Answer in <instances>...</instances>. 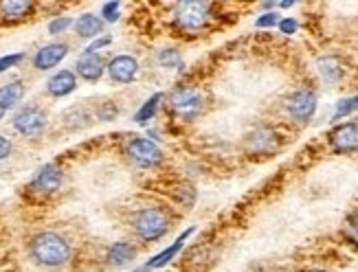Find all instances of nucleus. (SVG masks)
<instances>
[{"label":"nucleus","instance_id":"3","mask_svg":"<svg viewBox=\"0 0 358 272\" xmlns=\"http://www.w3.org/2000/svg\"><path fill=\"white\" fill-rule=\"evenodd\" d=\"M168 106L176 116H181L183 121H191L204 112L207 99H204V93L196 86H178L170 93Z\"/></svg>","mask_w":358,"mask_h":272},{"label":"nucleus","instance_id":"33","mask_svg":"<svg viewBox=\"0 0 358 272\" xmlns=\"http://www.w3.org/2000/svg\"><path fill=\"white\" fill-rule=\"evenodd\" d=\"M9 154H11V140L5 138V136H0V161H5Z\"/></svg>","mask_w":358,"mask_h":272},{"label":"nucleus","instance_id":"35","mask_svg":"<svg viewBox=\"0 0 358 272\" xmlns=\"http://www.w3.org/2000/svg\"><path fill=\"white\" fill-rule=\"evenodd\" d=\"M0 119H3V112H0Z\"/></svg>","mask_w":358,"mask_h":272},{"label":"nucleus","instance_id":"20","mask_svg":"<svg viewBox=\"0 0 358 272\" xmlns=\"http://www.w3.org/2000/svg\"><path fill=\"white\" fill-rule=\"evenodd\" d=\"M159 64L163 69H174V71H183L185 69V60L181 55V51H176V48H161L159 51V55H156Z\"/></svg>","mask_w":358,"mask_h":272},{"label":"nucleus","instance_id":"4","mask_svg":"<svg viewBox=\"0 0 358 272\" xmlns=\"http://www.w3.org/2000/svg\"><path fill=\"white\" fill-rule=\"evenodd\" d=\"M211 3H178L174 9V20L178 24V29L185 33H200L211 18Z\"/></svg>","mask_w":358,"mask_h":272},{"label":"nucleus","instance_id":"29","mask_svg":"<svg viewBox=\"0 0 358 272\" xmlns=\"http://www.w3.org/2000/svg\"><path fill=\"white\" fill-rule=\"evenodd\" d=\"M258 24L260 29H268V27H275V24H279V14H275V11H268V14L260 16L258 18Z\"/></svg>","mask_w":358,"mask_h":272},{"label":"nucleus","instance_id":"22","mask_svg":"<svg viewBox=\"0 0 358 272\" xmlns=\"http://www.w3.org/2000/svg\"><path fill=\"white\" fill-rule=\"evenodd\" d=\"M161 101H163V93L152 95V97L143 103V106H141V110L134 114V121H136V123H147V121H152V116L156 114Z\"/></svg>","mask_w":358,"mask_h":272},{"label":"nucleus","instance_id":"7","mask_svg":"<svg viewBox=\"0 0 358 272\" xmlns=\"http://www.w3.org/2000/svg\"><path fill=\"white\" fill-rule=\"evenodd\" d=\"M286 108H288V114H290L292 121L308 123L316 112V95L308 88L297 90V93L288 99Z\"/></svg>","mask_w":358,"mask_h":272},{"label":"nucleus","instance_id":"24","mask_svg":"<svg viewBox=\"0 0 358 272\" xmlns=\"http://www.w3.org/2000/svg\"><path fill=\"white\" fill-rule=\"evenodd\" d=\"M356 108H358V95H354V97H348V99H341V101L337 103L334 121H339V119H343V116L352 114V112H354Z\"/></svg>","mask_w":358,"mask_h":272},{"label":"nucleus","instance_id":"34","mask_svg":"<svg viewBox=\"0 0 358 272\" xmlns=\"http://www.w3.org/2000/svg\"><path fill=\"white\" fill-rule=\"evenodd\" d=\"M136 272H147V270H145V268H143V270H136Z\"/></svg>","mask_w":358,"mask_h":272},{"label":"nucleus","instance_id":"27","mask_svg":"<svg viewBox=\"0 0 358 272\" xmlns=\"http://www.w3.org/2000/svg\"><path fill=\"white\" fill-rule=\"evenodd\" d=\"M119 9H121V3H106L101 7V16H104L106 22H114L119 18Z\"/></svg>","mask_w":358,"mask_h":272},{"label":"nucleus","instance_id":"28","mask_svg":"<svg viewBox=\"0 0 358 272\" xmlns=\"http://www.w3.org/2000/svg\"><path fill=\"white\" fill-rule=\"evenodd\" d=\"M24 60V53H14V55H5L0 57V73H5L9 69H14L16 64H20Z\"/></svg>","mask_w":358,"mask_h":272},{"label":"nucleus","instance_id":"30","mask_svg":"<svg viewBox=\"0 0 358 272\" xmlns=\"http://www.w3.org/2000/svg\"><path fill=\"white\" fill-rule=\"evenodd\" d=\"M299 29V22L295 18H284V20H279V31L281 33H286V35H292Z\"/></svg>","mask_w":358,"mask_h":272},{"label":"nucleus","instance_id":"9","mask_svg":"<svg viewBox=\"0 0 358 272\" xmlns=\"http://www.w3.org/2000/svg\"><path fill=\"white\" fill-rule=\"evenodd\" d=\"M330 145L337 154H352L358 149V121L341 123L330 132Z\"/></svg>","mask_w":358,"mask_h":272},{"label":"nucleus","instance_id":"13","mask_svg":"<svg viewBox=\"0 0 358 272\" xmlns=\"http://www.w3.org/2000/svg\"><path fill=\"white\" fill-rule=\"evenodd\" d=\"M75 69H78V75L86 82H99L101 75L106 71V64H104V57L99 53H84L78 57V64H75Z\"/></svg>","mask_w":358,"mask_h":272},{"label":"nucleus","instance_id":"8","mask_svg":"<svg viewBox=\"0 0 358 272\" xmlns=\"http://www.w3.org/2000/svg\"><path fill=\"white\" fill-rule=\"evenodd\" d=\"M279 147V134L271 127H258L247 136V149L253 156H266V154H273Z\"/></svg>","mask_w":358,"mask_h":272},{"label":"nucleus","instance_id":"2","mask_svg":"<svg viewBox=\"0 0 358 272\" xmlns=\"http://www.w3.org/2000/svg\"><path fill=\"white\" fill-rule=\"evenodd\" d=\"M172 226L170 213L161 206H145L138 209L132 217V228L138 239L143 242H159Z\"/></svg>","mask_w":358,"mask_h":272},{"label":"nucleus","instance_id":"32","mask_svg":"<svg viewBox=\"0 0 358 272\" xmlns=\"http://www.w3.org/2000/svg\"><path fill=\"white\" fill-rule=\"evenodd\" d=\"M348 235L352 242L358 244V213H354L350 219H348Z\"/></svg>","mask_w":358,"mask_h":272},{"label":"nucleus","instance_id":"6","mask_svg":"<svg viewBox=\"0 0 358 272\" xmlns=\"http://www.w3.org/2000/svg\"><path fill=\"white\" fill-rule=\"evenodd\" d=\"M46 121H48V116L40 106H24L14 114V119H11V123H14V127H16V132H20L22 136L40 134L42 129L46 127Z\"/></svg>","mask_w":358,"mask_h":272},{"label":"nucleus","instance_id":"21","mask_svg":"<svg viewBox=\"0 0 358 272\" xmlns=\"http://www.w3.org/2000/svg\"><path fill=\"white\" fill-rule=\"evenodd\" d=\"M316 66H319V73H321V77L325 82H339L341 80V75H343V69H341V64L334 60V57H321L316 62Z\"/></svg>","mask_w":358,"mask_h":272},{"label":"nucleus","instance_id":"10","mask_svg":"<svg viewBox=\"0 0 358 272\" xmlns=\"http://www.w3.org/2000/svg\"><path fill=\"white\" fill-rule=\"evenodd\" d=\"M62 180H64V172L60 170L57 165L48 163L44 167L37 170V174L33 176L31 180V189L37 191V193H55L60 187H62Z\"/></svg>","mask_w":358,"mask_h":272},{"label":"nucleus","instance_id":"5","mask_svg":"<svg viewBox=\"0 0 358 272\" xmlns=\"http://www.w3.org/2000/svg\"><path fill=\"white\" fill-rule=\"evenodd\" d=\"M125 154L136 167H143V170H152L163 163V149L150 138H132L130 143L125 145Z\"/></svg>","mask_w":358,"mask_h":272},{"label":"nucleus","instance_id":"19","mask_svg":"<svg viewBox=\"0 0 358 272\" xmlns=\"http://www.w3.org/2000/svg\"><path fill=\"white\" fill-rule=\"evenodd\" d=\"M33 9V3L29 0H7V3H0V11L7 18H24Z\"/></svg>","mask_w":358,"mask_h":272},{"label":"nucleus","instance_id":"1","mask_svg":"<svg viewBox=\"0 0 358 272\" xmlns=\"http://www.w3.org/2000/svg\"><path fill=\"white\" fill-rule=\"evenodd\" d=\"M29 251L33 262L44 268H60L71 259V244L69 239L55 230H42L31 239Z\"/></svg>","mask_w":358,"mask_h":272},{"label":"nucleus","instance_id":"23","mask_svg":"<svg viewBox=\"0 0 358 272\" xmlns=\"http://www.w3.org/2000/svg\"><path fill=\"white\" fill-rule=\"evenodd\" d=\"M64 121H66L69 127H86L91 123V114H88L84 108H71L66 114H64Z\"/></svg>","mask_w":358,"mask_h":272},{"label":"nucleus","instance_id":"11","mask_svg":"<svg viewBox=\"0 0 358 272\" xmlns=\"http://www.w3.org/2000/svg\"><path fill=\"white\" fill-rule=\"evenodd\" d=\"M108 75L114 84H132L138 77V62L132 55H117L108 64Z\"/></svg>","mask_w":358,"mask_h":272},{"label":"nucleus","instance_id":"14","mask_svg":"<svg viewBox=\"0 0 358 272\" xmlns=\"http://www.w3.org/2000/svg\"><path fill=\"white\" fill-rule=\"evenodd\" d=\"M75 88H78V77H75L73 71H60L46 82V93L57 99L71 95Z\"/></svg>","mask_w":358,"mask_h":272},{"label":"nucleus","instance_id":"16","mask_svg":"<svg viewBox=\"0 0 358 272\" xmlns=\"http://www.w3.org/2000/svg\"><path fill=\"white\" fill-rule=\"evenodd\" d=\"M191 233H194V228H187V230H183L181 235H178V239L170 246V248H165L163 253H159L156 257H152L150 262H147V266H145V270H152V268H163L165 264H170L172 259L181 253V248H183V244H185V239L191 235Z\"/></svg>","mask_w":358,"mask_h":272},{"label":"nucleus","instance_id":"18","mask_svg":"<svg viewBox=\"0 0 358 272\" xmlns=\"http://www.w3.org/2000/svg\"><path fill=\"white\" fill-rule=\"evenodd\" d=\"M22 97H24V82L16 80V82L0 86V112L14 108Z\"/></svg>","mask_w":358,"mask_h":272},{"label":"nucleus","instance_id":"17","mask_svg":"<svg viewBox=\"0 0 358 272\" xmlns=\"http://www.w3.org/2000/svg\"><path fill=\"white\" fill-rule=\"evenodd\" d=\"M73 27L80 37H99L104 33V18H99L95 14H84L75 20Z\"/></svg>","mask_w":358,"mask_h":272},{"label":"nucleus","instance_id":"31","mask_svg":"<svg viewBox=\"0 0 358 272\" xmlns=\"http://www.w3.org/2000/svg\"><path fill=\"white\" fill-rule=\"evenodd\" d=\"M110 42H112V37H110V35H101V37H97V40H95V42H93L91 46H88V48H86V53H97V51H99V48H104V46H108Z\"/></svg>","mask_w":358,"mask_h":272},{"label":"nucleus","instance_id":"26","mask_svg":"<svg viewBox=\"0 0 358 272\" xmlns=\"http://www.w3.org/2000/svg\"><path fill=\"white\" fill-rule=\"evenodd\" d=\"M71 24H75L71 18H66V16H62V18H55V20H51L48 22V33L51 35H60V33H64L66 31Z\"/></svg>","mask_w":358,"mask_h":272},{"label":"nucleus","instance_id":"25","mask_svg":"<svg viewBox=\"0 0 358 272\" xmlns=\"http://www.w3.org/2000/svg\"><path fill=\"white\" fill-rule=\"evenodd\" d=\"M117 114H119V108L114 106L112 101L101 103V106L97 108V116H99V121H112V119H117Z\"/></svg>","mask_w":358,"mask_h":272},{"label":"nucleus","instance_id":"15","mask_svg":"<svg viewBox=\"0 0 358 272\" xmlns=\"http://www.w3.org/2000/svg\"><path fill=\"white\" fill-rule=\"evenodd\" d=\"M134 257H136L134 244H130V242H117V244H112L110 248H108L106 262L110 266H125V264L134 262Z\"/></svg>","mask_w":358,"mask_h":272},{"label":"nucleus","instance_id":"12","mask_svg":"<svg viewBox=\"0 0 358 272\" xmlns=\"http://www.w3.org/2000/svg\"><path fill=\"white\" fill-rule=\"evenodd\" d=\"M66 53H69V44H64V42L46 44L35 53L33 66L37 71H51V69H55L64 57H66Z\"/></svg>","mask_w":358,"mask_h":272}]
</instances>
